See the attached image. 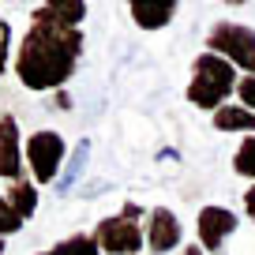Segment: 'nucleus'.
<instances>
[{
    "instance_id": "f257e3e1",
    "label": "nucleus",
    "mask_w": 255,
    "mask_h": 255,
    "mask_svg": "<svg viewBox=\"0 0 255 255\" xmlns=\"http://www.w3.org/2000/svg\"><path fill=\"white\" fill-rule=\"evenodd\" d=\"M83 26H64L56 19H45L41 11H30L23 41L15 49V79L34 94H56L68 90V79L75 75L83 60Z\"/></svg>"
},
{
    "instance_id": "f03ea898",
    "label": "nucleus",
    "mask_w": 255,
    "mask_h": 255,
    "mask_svg": "<svg viewBox=\"0 0 255 255\" xmlns=\"http://www.w3.org/2000/svg\"><path fill=\"white\" fill-rule=\"evenodd\" d=\"M237 68H233L225 56L218 53H207L203 49L195 60H191V79H188V102L195 105V109L210 113L214 117L222 105H229V98L237 94Z\"/></svg>"
},
{
    "instance_id": "7ed1b4c3",
    "label": "nucleus",
    "mask_w": 255,
    "mask_h": 255,
    "mask_svg": "<svg viewBox=\"0 0 255 255\" xmlns=\"http://www.w3.org/2000/svg\"><path fill=\"white\" fill-rule=\"evenodd\" d=\"M146 210L139 203H124L117 214L102 218L94 229V240L102 248V255H139L146 248Z\"/></svg>"
},
{
    "instance_id": "20e7f679",
    "label": "nucleus",
    "mask_w": 255,
    "mask_h": 255,
    "mask_svg": "<svg viewBox=\"0 0 255 255\" xmlns=\"http://www.w3.org/2000/svg\"><path fill=\"white\" fill-rule=\"evenodd\" d=\"M207 53H218L244 75H255V26L237 19H218L207 30Z\"/></svg>"
},
{
    "instance_id": "39448f33",
    "label": "nucleus",
    "mask_w": 255,
    "mask_h": 255,
    "mask_svg": "<svg viewBox=\"0 0 255 255\" xmlns=\"http://www.w3.org/2000/svg\"><path fill=\"white\" fill-rule=\"evenodd\" d=\"M68 139L53 128H38L34 135H26V146H23V158H26V169H30V180L34 184H56L64 173V161H68Z\"/></svg>"
},
{
    "instance_id": "423d86ee",
    "label": "nucleus",
    "mask_w": 255,
    "mask_h": 255,
    "mask_svg": "<svg viewBox=\"0 0 255 255\" xmlns=\"http://www.w3.org/2000/svg\"><path fill=\"white\" fill-rule=\"evenodd\" d=\"M237 229H240L237 210L210 203V207H203V210H199V218H195V244H199L207 255H222L225 240H229Z\"/></svg>"
},
{
    "instance_id": "0eeeda50",
    "label": "nucleus",
    "mask_w": 255,
    "mask_h": 255,
    "mask_svg": "<svg viewBox=\"0 0 255 255\" xmlns=\"http://www.w3.org/2000/svg\"><path fill=\"white\" fill-rule=\"evenodd\" d=\"M184 244V225L169 207H154L146 214V248L150 255H169Z\"/></svg>"
},
{
    "instance_id": "6e6552de",
    "label": "nucleus",
    "mask_w": 255,
    "mask_h": 255,
    "mask_svg": "<svg viewBox=\"0 0 255 255\" xmlns=\"http://www.w3.org/2000/svg\"><path fill=\"white\" fill-rule=\"evenodd\" d=\"M23 135H19V120L11 113H0V176L8 184L23 180Z\"/></svg>"
},
{
    "instance_id": "1a4fd4ad",
    "label": "nucleus",
    "mask_w": 255,
    "mask_h": 255,
    "mask_svg": "<svg viewBox=\"0 0 255 255\" xmlns=\"http://www.w3.org/2000/svg\"><path fill=\"white\" fill-rule=\"evenodd\" d=\"M128 11H131V19H135L139 30H165V26L176 19L180 4H176V0H161V4L158 0H131Z\"/></svg>"
},
{
    "instance_id": "9d476101",
    "label": "nucleus",
    "mask_w": 255,
    "mask_h": 255,
    "mask_svg": "<svg viewBox=\"0 0 255 255\" xmlns=\"http://www.w3.org/2000/svg\"><path fill=\"white\" fill-rule=\"evenodd\" d=\"M210 124H214V131H225V135H255V113L252 109H244V105H237V102H229V105H222V109L210 117Z\"/></svg>"
},
{
    "instance_id": "9b49d317",
    "label": "nucleus",
    "mask_w": 255,
    "mask_h": 255,
    "mask_svg": "<svg viewBox=\"0 0 255 255\" xmlns=\"http://www.w3.org/2000/svg\"><path fill=\"white\" fill-rule=\"evenodd\" d=\"M87 161H90V139H79V143L72 146V154H68V161H64L60 180L53 184L56 195H72L75 184H79V180H83V173H87Z\"/></svg>"
},
{
    "instance_id": "f8f14e48",
    "label": "nucleus",
    "mask_w": 255,
    "mask_h": 255,
    "mask_svg": "<svg viewBox=\"0 0 255 255\" xmlns=\"http://www.w3.org/2000/svg\"><path fill=\"white\" fill-rule=\"evenodd\" d=\"M34 11H41L45 19H56L64 26H83V19H87V4L83 0H49V4H38Z\"/></svg>"
},
{
    "instance_id": "ddd939ff",
    "label": "nucleus",
    "mask_w": 255,
    "mask_h": 255,
    "mask_svg": "<svg viewBox=\"0 0 255 255\" xmlns=\"http://www.w3.org/2000/svg\"><path fill=\"white\" fill-rule=\"evenodd\" d=\"M8 203L19 210V218H23V222H30V218L38 214V184L26 180V176H23V180H15V184L8 188Z\"/></svg>"
},
{
    "instance_id": "4468645a",
    "label": "nucleus",
    "mask_w": 255,
    "mask_h": 255,
    "mask_svg": "<svg viewBox=\"0 0 255 255\" xmlns=\"http://www.w3.org/2000/svg\"><path fill=\"white\" fill-rule=\"evenodd\" d=\"M38 255H102V248H98L94 233H72V237L56 240L53 248H45Z\"/></svg>"
},
{
    "instance_id": "2eb2a0df",
    "label": "nucleus",
    "mask_w": 255,
    "mask_h": 255,
    "mask_svg": "<svg viewBox=\"0 0 255 255\" xmlns=\"http://www.w3.org/2000/svg\"><path fill=\"white\" fill-rule=\"evenodd\" d=\"M233 173H237V176H248V180L255 184V135L240 139L237 154H233Z\"/></svg>"
},
{
    "instance_id": "dca6fc26",
    "label": "nucleus",
    "mask_w": 255,
    "mask_h": 255,
    "mask_svg": "<svg viewBox=\"0 0 255 255\" xmlns=\"http://www.w3.org/2000/svg\"><path fill=\"white\" fill-rule=\"evenodd\" d=\"M23 218H19V210L8 203V195H0V240H8V237H15L19 229H23Z\"/></svg>"
},
{
    "instance_id": "f3484780",
    "label": "nucleus",
    "mask_w": 255,
    "mask_h": 255,
    "mask_svg": "<svg viewBox=\"0 0 255 255\" xmlns=\"http://www.w3.org/2000/svg\"><path fill=\"white\" fill-rule=\"evenodd\" d=\"M8 60H11V26H8V19L0 15V79L8 72Z\"/></svg>"
},
{
    "instance_id": "a211bd4d",
    "label": "nucleus",
    "mask_w": 255,
    "mask_h": 255,
    "mask_svg": "<svg viewBox=\"0 0 255 255\" xmlns=\"http://www.w3.org/2000/svg\"><path fill=\"white\" fill-rule=\"evenodd\" d=\"M237 102L255 113V75H244V79L237 83Z\"/></svg>"
},
{
    "instance_id": "6ab92c4d",
    "label": "nucleus",
    "mask_w": 255,
    "mask_h": 255,
    "mask_svg": "<svg viewBox=\"0 0 255 255\" xmlns=\"http://www.w3.org/2000/svg\"><path fill=\"white\" fill-rule=\"evenodd\" d=\"M53 109L72 113V94H68V90H56V94H53Z\"/></svg>"
},
{
    "instance_id": "aec40b11",
    "label": "nucleus",
    "mask_w": 255,
    "mask_h": 255,
    "mask_svg": "<svg viewBox=\"0 0 255 255\" xmlns=\"http://www.w3.org/2000/svg\"><path fill=\"white\" fill-rule=\"evenodd\" d=\"M244 214H248V218L255 222V184H252V188L244 191Z\"/></svg>"
},
{
    "instance_id": "412c9836",
    "label": "nucleus",
    "mask_w": 255,
    "mask_h": 255,
    "mask_svg": "<svg viewBox=\"0 0 255 255\" xmlns=\"http://www.w3.org/2000/svg\"><path fill=\"white\" fill-rule=\"evenodd\" d=\"M98 191H109V180H94L83 188V199H90V195H98Z\"/></svg>"
},
{
    "instance_id": "4be33fe9",
    "label": "nucleus",
    "mask_w": 255,
    "mask_h": 255,
    "mask_svg": "<svg viewBox=\"0 0 255 255\" xmlns=\"http://www.w3.org/2000/svg\"><path fill=\"white\" fill-rule=\"evenodd\" d=\"M180 255H207V252H203L199 244H184V248H180Z\"/></svg>"
},
{
    "instance_id": "5701e85b",
    "label": "nucleus",
    "mask_w": 255,
    "mask_h": 255,
    "mask_svg": "<svg viewBox=\"0 0 255 255\" xmlns=\"http://www.w3.org/2000/svg\"><path fill=\"white\" fill-rule=\"evenodd\" d=\"M0 255H4V240H0Z\"/></svg>"
}]
</instances>
